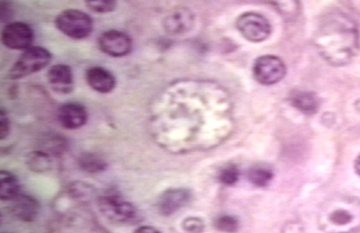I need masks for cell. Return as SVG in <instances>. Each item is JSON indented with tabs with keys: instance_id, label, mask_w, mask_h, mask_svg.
Here are the masks:
<instances>
[{
	"instance_id": "e0dca14e",
	"label": "cell",
	"mask_w": 360,
	"mask_h": 233,
	"mask_svg": "<svg viewBox=\"0 0 360 233\" xmlns=\"http://www.w3.org/2000/svg\"><path fill=\"white\" fill-rule=\"evenodd\" d=\"M295 108L305 114H314L319 108L318 98L313 93L296 92L291 97Z\"/></svg>"
},
{
	"instance_id": "52a82bcc",
	"label": "cell",
	"mask_w": 360,
	"mask_h": 233,
	"mask_svg": "<svg viewBox=\"0 0 360 233\" xmlns=\"http://www.w3.org/2000/svg\"><path fill=\"white\" fill-rule=\"evenodd\" d=\"M2 44L14 51H26L32 46L34 31L29 24L15 21L5 25L1 32Z\"/></svg>"
},
{
	"instance_id": "83f0119b",
	"label": "cell",
	"mask_w": 360,
	"mask_h": 233,
	"mask_svg": "<svg viewBox=\"0 0 360 233\" xmlns=\"http://www.w3.org/2000/svg\"><path fill=\"white\" fill-rule=\"evenodd\" d=\"M133 233H161L158 229L152 226H141L136 229Z\"/></svg>"
},
{
	"instance_id": "9c48e42d",
	"label": "cell",
	"mask_w": 360,
	"mask_h": 233,
	"mask_svg": "<svg viewBox=\"0 0 360 233\" xmlns=\"http://www.w3.org/2000/svg\"><path fill=\"white\" fill-rule=\"evenodd\" d=\"M98 43L102 52L113 58L125 57L133 49L132 39L128 34L117 30L105 31L99 36Z\"/></svg>"
},
{
	"instance_id": "7402d4cb",
	"label": "cell",
	"mask_w": 360,
	"mask_h": 233,
	"mask_svg": "<svg viewBox=\"0 0 360 233\" xmlns=\"http://www.w3.org/2000/svg\"><path fill=\"white\" fill-rule=\"evenodd\" d=\"M86 7L96 13H110L116 9L117 2L114 0H86Z\"/></svg>"
},
{
	"instance_id": "d4e9b609",
	"label": "cell",
	"mask_w": 360,
	"mask_h": 233,
	"mask_svg": "<svg viewBox=\"0 0 360 233\" xmlns=\"http://www.w3.org/2000/svg\"><path fill=\"white\" fill-rule=\"evenodd\" d=\"M11 132V121H9L7 113L1 110L0 113V139H5Z\"/></svg>"
},
{
	"instance_id": "4316f807",
	"label": "cell",
	"mask_w": 360,
	"mask_h": 233,
	"mask_svg": "<svg viewBox=\"0 0 360 233\" xmlns=\"http://www.w3.org/2000/svg\"><path fill=\"white\" fill-rule=\"evenodd\" d=\"M11 3L7 1L1 2V21L6 23L11 18Z\"/></svg>"
},
{
	"instance_id": "3957f363",
	"label": "cell",
	"mask_w": 360,
	"mask_h": 233,
	"mask_svg": "<svg viewBox=\"0 0 360 233\" xmlns=\"http://www.w3.org/2000/svg\"><path fill=\"white\" fill-rule=\"evenodd\" d=\"M98 210L108 222L115 225H133L139 222V211L120 196L108 194L98 201Z\"/></svg>"
},
{
	"instance_id": "603a6c76",
	"label": "cell",
	"mask_w": 360,
	"mask_h": 233,
	"mask_svg": "<svg viewBox=\"0 0 360 233\" xmlns=\"http://www.w3.org/2000/svg\"><path fill=\"white\" fill-rule=\"evenodd\" d=\"M238 178H240V172H238V168L233 164H229L223 168L219 175V182L226 186L236 184Z\"/></svg>"
},
{
	"instance_id": "44dd1931",
	"label": "cell",
	"mask_w": 360,
	"mask_h": 233,
	"mask_svg": "<svg viewBox=\"0 0 360 233\" xmlns=\"http://www.w3.org/2000/svg\"><path fill=\"white\" fill-rule=\"evenodd\" d=\"M214 227L219 232L234 233L240 228V222L231 215H221L214 220Z\"/></svg>"
},
{
	"instance_id": "7c38bea8",
	"label": "cell",
	"mask_w": 360,
	"mask_h": 233,
	"mask_svg": "<svg viewBox=\"0 0 360 233\" xmlns=\"http://www.w3.org/2000/svg\"><path fill=\"white\" fill-rule=\"evenodd\" d=\"M195 23V15L187 8L174 9L164 20V29L170 35H182L191 31Z\"/></svg>"
},
{
	"instance_id": "ac0fdd59",
	"label": "cell",
	"mask_w": 360,
	"mask_h": 233,
	"mask_svg": "<svg viewBox=\"0 0 360 233\" xmlns=\"http://www.w3.org/2000/svg\"><path fill=\"white\" fill-rule=\"evenodd\" d=\"M77 163L80 169L88 173H101L108 168L107 161L103 158L93 153L82 154Z\"/></svg>"
},
{
	"instance_id": "8fae6325",
	"label": "cell",
	"mask_w": 360,
	"mask_h": 233,
	"mask_svg": "<svg viewBox=\"0 0 360 233\" xmlns=\"http://www.w3.org/2000/svg\"><path fill=\"white\" fill-rule=\"evenodd\" d=\"M89 113L85 106L79 102H67L58 111V120L66 130H77L88 122Z\"/></svg>"
},
{
	"instance_id": "4fadbf2b",
	"label": "cell",
	"mask_w": 360,
	"mask_h": 233,
	"mask_svg": "<svg viewBox=\"0 0 360 233\" xmlns=\"http://www.w3.org/2000/svg\"><path fill=\"white\" fill-rule=\"evenodd\" d=\"M48 80L52 89L60 94H68L73 91V73L68 65L57 64L49 68Z\"/></svg>"
},
{
	"instance_id": "5bb4252c",
	"label": "cell",
	"mask_w": 360,
	"mask_h": 233,
	"mask_svg": "<svg viewBox=\"0 0 360 233\" xmlns=\"http://www.w3.org/2000/svg\"><path fill=\"white\" fill-rule=\"evenodd\" d=\"M86 80L93 91L102 94H108L112 92L117 83L116 77L110 70L98 66L86 70Z\"/></svg>"
},
{
	"instance_id": "d6986e66",
	"label": "cell",
	"mask_w": 360,
	"mask_h": 233,
	"mask_svg": "<svg viewBox=\"0 0 360 233\" xmlns=\"http://www.w3.org/2000/svg\"><path fill=\"white\" fill-rule=\"evenodd\" d=\"M27 165L34 172H48L51 168V157H49V154L43 151L30 152L27 157Z\"/></svg>"
},
{
	"instance_id": "ba28073f",
	"label": "cell",
	"mask_w": 360,
	"mask_h": 233,
	"mask_svg": "<svg viewBox=\"0 0 360 233\" xmlns=\"http://www.w3.org/2000/svg\"><path fill=\"white\" fill-rule=\"evenodd\" d=\"M253 74L257 82L263 85H273L283 79L285 66L284 62L276 56H262L254 63Z\"/></svg>"
},
{
	"instance_id": "cb8c5ba5",
	"label": "cell",
	"mask_w": 360,
	"mask_h": 233,
	"mask_svg": "<svg viewBox=\"0 0 360 233\" xmlns=\"http://www.w3.org/2000/svg\"><path fill=\"white\" fill-rule=\"evenodd\" d=\"M205 228V223L200 218L197 217H189L182 222V229L188 233H202Z\"/></svg>"
},
{
	"instance_id": "277c9868",
	"label": "cell",
	"mask_w": 360,
	"mask_h": 233,
	"mask_svg": "<svg viewBox=\"0 0 360 233\" xmlns=\"http://www.w3.org/2000/svg\"><path fill=\"white\" fill-rule=\"evenodd\" d=\"M52 60L51 53L39 46L24 51L8 73V79L20 80L45 68Z\"/></svg>"
},
{
	"instance_id": "7a4b0ae2",
	"label": "cell",
	"mask_w": 360,
	"mask_h": 233,
	"mask_svg": "<svg viewBox=\"0 0 360 233\" xmlns=\"http://www.w3.org/2000/svg\"><path fill=\"white\" fill-rule=\"evenodd\" d=\"M319 228L326 233H350L360 229V200L337 196L323 203L318 216Z\"/></svg>"
},
{
	"instance_id": "f1b7e54d",
	"label": "cell",
	"mask_w": 360,
	"mask_h": 233,
	"mask_svg": "<svg viewBox=\"0 0 360 233\" xmlns=\"http://www.w3.org/2000/svg\"><path fill=\"white\" fill-rule=\"evenodd\" d=\"M355 170L356 174L360 176V155L355 161Z\"/></svg>"
},
{
	"instance_id": "ffe728a7",
	"label": "cell",
	"mask_w": 360,
	"mask_h": 233,
	"mask_svg": "<svg viewBox=\"0 0 360 233\" xmlns=\"http://www.w3.org/2000/svg\"><path fill=\"white\" fill-rule=\"evenodd\" d=\"M248 178L257 187H266L272 181L273 172L268 168L257 166L248 170Z\"/></svg>"
},
{
	"instance_id": "6da1fadb",
	"label": "cell",
	"mask_w": 360,
	"mask_h": 233,
	"mask_svg": "<svg viewBox=\"0 0 360 233\" xmlns=\"http://www.w3.org/2000/svg\"><path fill=\"white\" fill-rule=\"evenodd\" d=\"M316 40L323 57L335 66L349 63L359 49L358 27L340 12L326 15Z\"/></svg>"
},
{
	"instance_id": "484cf974",
	"label": "cell",
	"mask_w": 360,
	"mask_h": 233,
	"mask_svg": "<svg viewBox=\"0 0 360 233\" xmlns=\"http://www.w3.org/2000/svg\"><path fill=\"white\" fill-rule=\"evenodd\" d=\"M281 233H305V229L300 222H292L285 225Z\"/></svg>"
},
{
	"instance_id": "9a60e30c",
	"label": "cell",
	"mask_w": 360,
	"mask_h": 233,
	"mask_svg": "<svg viewBox=\"0 0 360 233\" xmlns=\"http://www.w3.org/2000/svg\"><path fill=\"white\" fill-rule=\"evenodd\" d=\"M11 211L15 218L23 222H33L38 216L39 203L35 198L20 194L11 201Z\"/></svg>"
},
{
	"instance_id": "30bf717a",
	"label": "cell",
	"mask_w": 360,
	"mask_h": 233,
	"mask_svg": "<svg viewBox=\"0 0 360 233\" xmlns=\"http://www.w3.org/2000/svg\"><path fill=\"white\" fill-rule=\"evenodd\" d=\"M192 199L191 191L188 189H170L164 191L158 198L157 208L158 213L164 217H169L176 211L187 206Z\"/></svg>"
},
{
	"instance_id": "f546056e",
	"label": "cell",
	"mask_w": 360,
	"mask_h": 233,
	"mask_svg": "<svg viewBox=\"0 0 360 233\" xmlns=\"http://www.w3.org/2000/svg\"><path fill=\"white\" fill-rule=\"evenodd\" d=\"M350 233H360V229H358V231L352 232H350Z\"/></svg>"
},
{
	"instance_id": "2e32d148",
	"label": "cell",
	"mask_w": 360,
	"mask_h": 233,
	"mask_svg": "<svg viewBox=\"0 0 360 233\" xmlns=\"http://www.w3.org/2000/svg\"><path fill=\"white\" fill-rule=\"evenodd\" d=\"M20 195V182L17 176L8 170L0 172V198L1 201H11Z\"/></svg>"
},
{
	"instance_id": "5b68a950",
	"label": "cell",
	"mask_w": 360,
	"mask_h": 233,
	"mask_svg": "<svg viewBox=\"0 0 360 233\" xmlns=\"http://www.w3.org/2000/svg\"><path fill=\"white\" fill-rule=\"evenodd\" d=\"M57 29L65 36L72 39L88 38L93 31L92 18L79 9H66L60 12L55 20Z\"/></svg>"
},
{
	"instance_id": "8992f818",
	"label": "cell",
	"mask_w": 360,
	"mask_h": 233,
	"mask_svg": "<svg viewBox=\"0 0 360 233\" xmlns=\"http://www.w3.org/2000/svg\"><path fill=\"white\" fill-rule=\"evenodd\" d=\"M237 27L240 32L250 42H262L271 34V25L264 15L255 12L242 14L237 20Z\"/></svg>"
}]
</instances>
